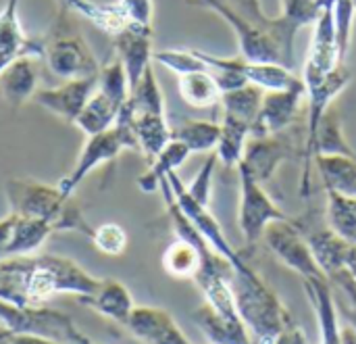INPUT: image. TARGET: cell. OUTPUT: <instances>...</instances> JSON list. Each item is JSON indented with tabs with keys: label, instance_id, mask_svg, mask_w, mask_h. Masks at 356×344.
Returning <instances> with one entry per match:
<instances>
[{
	"label": "cell",
	"instance_id": "b9f144b4",
	"mask_svg": "<svg viewBox=\"0 0 356 344\" xmlns=\"http://www.w3.org/2000/svg\"><path fill=\"white\" fill-rule=\"evenodd\" d=\"M6 344H60L52 338L46 336H38V334H10L6 338Z\"/></svg>",
	"mask_w": 356,
	"mask_h": 344
},
{
	"label": "cell",
	"instance_id": "ba28073f",
	"mask_svg": "<svg viewBox=\"0 0 356 344\" xmlns=\"http://www.w3.org/2000/svg\"><path fill=\"white\" fill-rule=\"evenodd\" d=\"M167 182H169V186H171V190H173V196H175L179 209H181L184 215L190 219V224L198 230V234L207 240V244H209L221 259H225V261L232 265V269L238 272V269L248 267L246 261H244V257L240 255V251H236V249L232 247V242L227 240L223 228H221L219 221L213 217V213L209 211V207L200 205V203L188 192V186L179 180L177 171H171V173L167 175Z\"/></svg>",
	"mask_w": 356,
	"mask_h": 344
},
{
	"label": "cell",
	"instance_id": "e575fe53",
	"mask_svg": "<svg viewBox=\"0 0 356 344\" xmlns=\"http://www.w3.org/2000/svg\"><path fill=\"white\" fill-rule=\"evenodd\" d=\"M356 19L355 0H336L334 2V27H336V44H338V56L342 63H346L350 40H353V25Z\"/></svg>",
	"mask_w": 356,
	"mask_h": 344
},
{
	"label": "cell",
	"instance_id": "7c38bea8",
	"mask_svg": "<svg viewBox=\"0 0 356 344\" xmlns=\"http://www.w3.org/2000/svg\"><path fill=\"white\" fill-rule=\"evenodd\" d=\"M21 0H4L0 8V73L19 56H42L44 38L25 33L19 19Z\"/></svg>",
	"mask_w": 356,
	"mask_h": 344
},
{
	"label": "cell",
	"instance_id": "d6a6232c",
	"mask_svg": "<svg viewBox=\"0 0 356 344\" xmlns=\"http://www.w3.org/2000/svg\"><path fill=\"white\" fill-rule=\"evenodd\" d=\"M129 104L136 113H156L167 115L165 111V96L159 86L156 73L152 65L144 71L140 81L129 90Z\"/></svg>",
	"mask_w": 356,
	"mask_h": 344
},
{
	"label": "cell",
	"instance_id": "d590c367",
	"mask_svg": "<svg viewBox=\"0 0 356 344\" xmlns=\"http://www.w3.org/2000/svg\"><path fill=\"white\" fill-rule=\"evenodd\" d=\"M90 240L102 255H108V257H119L127 249V232L119 224H113V221L92 228Z\"/></svg>",
	"mask_w": 356,
	"mask_h": 344
},
{
	"label": "cell",
	"instance_id": "d6986e66",
	"mask_svg": "<svg viewBox=\"0 0 356 344\" xmlns=\"http://www.w3.org/2000/svg\"><path fill=\"white\" fill-rule=\"evenodd\" d=\"M40 73L35 56H19L0 73V96L8 107L19 109L40 90Z\"/></svg>",
	"mask_w": 356,
	"mask_h": 344
},
{
	"label": "cell",
	"instance_id": "44dd1931",
	"mask_svg": "<svg viewBox=\"0 0 356 344\" xmlns=\"http://www.w3.org/2000/svg\"><path fill=\"white\" fill-rule=\"evenodd\" d=\"M192 320L211 344H257L242 318H225L207 303L192 313Z\"/></svg>",
	"mask_w": 356,
	"mask_h": 344
},
{
	"label": "cell",
	"instance_id": "836d02e7",
	"mask_svg": "<svg viewBox=\"0 0 356 344\" xmlns=\"http://www.w3.org/2000/svg\"><path fill=\"white\" fill-rule=\"evenodd\" d=\"M152 61L163 65V67H167L169 71H173L177 75H186V73H194V71H209L204 61L192 48H165V50H156Z\"/></svg>",
	"mask_w": 356,
	"mask_h": 344
},
{
	"label": "cell",
	"instance_id": "e0dca14e",
	"mask_svg": "<svg viewBox=\"0 0 356 344\" xmlns=\"http://www.w3.org/2000/svg\"><path fill=\"white\" fill-rule=\"evenodd\" d=\"M282 134L275 136H265V138H250L244 150L242 165L261 182L269 184L282 163L292 159L294 150L290 140Z\"/></svg>",
	"mask_w": 356,
	"mask_h": 344
},
{
	"label": "cell",
	"instance_id": "8d00e7d4",
	"mask_svg": "<svg viewBox=\"0 0 356 344\" xmlns=\"http://www.w3.org/2000/svg\"><path fill=\"white\" fill-rule=\"evenodd\" d=\"M319 15V4L317 0H282V19L300 31L307 25H313Z\"/></svg>",
	"mask_w": 356,
	"mask_h": 344
},
{
	"label": "cell",
	"instance_id": "ee69618b",
	"mask_svg": "<svg viewBox=\"0 0 356 344\" xmlns=\"http://www.w3.org/2000/svg\"><path fill=\"white\" fill-rule=\"evenodd\" d=\"M69 344H98V343H94V341H92L90 336H86V334H83L81 330H77V328H75V330L71 332Z\"/></svg>",
	"mask_w": 356,
	"mask_h": 344
},
{
	"label": "cell",
	"instance_id": "484cf974",
	"mask_svg": "<svg viewBox=\"0 0 356 344\" xmlns=\"http://www.w3.org/2000/svg\"><path fill=\"white\" fill-rule=\"evenodd\" d=\"M190 155H192V153H190V148H188L184 142L171 138V142L152 159V163H150V167L146 169V173L138 178L140 190H144V192H154V190L161 186V182H163L171 171H177V169L188 161Z\"/></svg>",
	"mask_w": 356,
	"mask_h": 344
},
{
	"label": "cell",
	"instance_id": "f546056e",
	"mask_svg": "<svg viewBox=\"0 0 356 344\" xmlns=\"http://www.w3.org/2000/svg\"><path fill=\"white\" fill-rule=\"evenodd\" d=\"M263 96H265V92L252 84H244L240 88L227 90L221 96L223 115L250 125V132H252V125H254L261 104H263Z\"/></svg>",
	"mask_w": 356,
	"mask_h": 344
},
{
	"label": "cell",
	"instance_id": "ffe728a7",
	"mask_svg": "<svg viewBox=\"0 0 356 344\" xmlns=\"http://www.w3.org/2000/svg\"><path fill=\"white\" fill-rule=\"evenodd\" d=\"M86 307H90L92 311H96L98 315L125 326L131 311H134V297L127 290V286L115 278H104L100 280L98 288L94 290V295L79 299Z\"/></svg>",
	"mask_w": 356,
	"mask_h": 344
},
{
	"label": "cell",
	"instance_id": "7bdbcfd3",
	"mask_svg": "<svg viewBox=\"0 0 356 344\" xmlns=\"http://www.w3.org/2000/svg\"><path fill=\"white\" fill-rule=\"evenodd\" d=\"M346 269H348V274L353 276V280L356 282V247H353V244H350L348 255H346Z\"/></svg>",
	"mask_w": 356,
	"mask_h": 344
},
{
	"label": "cell",
	"instance_id": "4dcf8cb0",
	"mask_svg": "<svg viewBox=\"0 0 356 344\" xmlns=\"http://www.w3.org/2000/svg\"><path fill=\"white\" fill-rule=\"evenodd\" d=\"M248 140H250V125L223 115L221 136H219V142L215 148L219 163H223L225 167H238L244 159Z\"/></svg>",
	"mask_w": 356,
	"mask_h": 344
},
{
	"label": "cell",
	"instance_id": "f6af8a7d",
	"mask_svg": "<svg viewBox=\"0 0 356 344\" xmlns=\"http://www.w3.org/2000/svg\"><path fill=\"white\" fill-rule=\"evenodd\" d=\"M8 336H10V332H8V330L4 328V324L0 322V343H6V338H8Z\"/></svg>",
	"mask_w": 356,
	"mask_h": 344
},
{
	"label": "cell",
	"instance_id": "83f0119b",
	"mask_svg": "<svg viewBox=\"0 0 356 344\" xmlns=\"http://www.w3.org/2000/svg\"><path fill=\"white\" fill-rule=\"evenodd\" d=\"M10 213H13V211H10ZM15 215H17V213H15ZM52 232H54V230H52V226H50L48 221L17 215L15 230H13V238H10L8 249H6V259H10V257L33 255L38 249H42V244L46 242V238H48Z\"/></svg>",
	"mask_w": 356,
	"mask_h": 344
},
{
	"label": "cell",
	"instance_id": "681fc988",
	"mask_svg": "<svg viewBox=\"0 0 356 344\" xmlns=\"http://www.w3.org/2000/svg\"><path fill=\"white\" fill-rule=\"evenodd\" d=\"M355 4H356V0H355Z\"/></svg>",
	"mask_w": 356,
	"mask_h": 344
},
{
	"label": "cell",
	"instance_id": "7402d4cb",
	"mask_svg": "<svg viewBox=\"0 0 356 344\" xmlns=\"http://www.w3.org/2000/svg\"><path fill=\"white\" fill-rule=\"evenodd\" d=\"M131 132L136 136L138 150L150 161L171 142V125L167 121V115L136 113L131 109Z\"/></svg>",
	"mask_w": 356,
	"mask_h": 344
},
{
	"label": "cell",
	"instance_id": "4316f807",
	"mask_svg": "<svg viewBox=\"0 0 356 344\" xmlns=\"http://www.w3.org/2000/svg\"><path fill=\"white\" fill-rule=\"evenodd\" d=\"M179 96L194 109H211L221 102V88L211 71H194L179 75Z\"/></svg>",
	"mask_w": 356,
	"mask_h": 344
},
{
	"label": "cell",
	"instance_id": "cb8c5ba5",
	"mask_svg": "<svg viewBox=\"0 0 356 344\" xmlns=\"http://www.w3.org/2000/svg\"><path fill=\"white\" fill-rule=\"evenodd\" d=\"M313 165L317 167L325 190L356 196V157L315 155Z\"/></svg>",
	"mask_w": 356,
	"mask_h": 344
},
{
	"label": "cell",
	"instance_id": "f35d334b",
	"mask_svg": "<svg viewBox=\"0 0 356 344\" xmlns=\"http://www.w3.org/2000/svg\"><path fill=\"white\" fill-rule=\"evenodd\" d=\"M119 2H121L131 25L152 27V19H154V2L152 0H119Z\"/></svg>",
	"mask_w": 356,
	"mask_h": 344
},
{
	"label": "cell",
	"instance_id": "7a4b0ae2",
	"mask_svg": "<svg viewBox=\"0 0 356 344\" xmlns=\"http://www.w3.org/2000/svg\"><path fill=\"white\" fill-rule=\"evenodd\" d=\"M8 207L21 217L42 219L54 232H81L90 238L92 228L73 196L65 194L58 184H44L29 178H10L4 186Z\"/></svg>",
	"mask_w": 356,
	"mask_h": 344
},
{
	"label": "cell",
	"instance_id": "4fadbf2b",
	"mask_svg": "<svg viewBox=\"0 0 356 344\" xmlns=\"http://www.w3.org/2000/svg\"><path fill=\"white\" fill-rule=\"evenodd\" d=\"M294 224L302 230L321 272L325 274L327 280L336 278L338 274H342L346 269V255L350 244L346 240H342L336 232L330 230V226L313 221V219H294Z\"/></svg>",
	"mask_w": 356,
	"mask_h": 344
},
{
	"label": "cell",
	"instance_id": "277c9868",
	"mask_svg": "<svg viewBox=\"0 0 356 344\" xmlns=\"http://www.w3.org/2000/svg\"><path fill=\"white\" fill-rule=\"evenodd\" d=\"M69 8L58 6L56 19L44 38L42 58L52 75L65 79L96 77L100 63L90 48L88 40L79 33L75 23L69 19Z\"/></svg>",
	"mask_w": 356,
	"mask_h": 344
},
{
	"label": "cell",
	"instance_id": "5b68a950",
	"mask_svg": "<svg viewBox=\"0 0 356 344\" xmlns=\"http://www.w3.org/2000/svg\"><path fill=\"white\" fill-rule=\"evenodd\" d=\"M127 98L129 79L121 61L113 52L104 63H100L96 88L73 125H77L86 136L102 134L115 125L119 111L123 109Z\"/></svg>",
	"mask_w": 356,
	"mask_h": 344
},
{
	"label": "cell",
	"instance_id": "74e56055",
	"mask_svg": "<svg viewBox=\"0 0 356 344\" xmlns=\"http://www.w3.org/2000/svg\"><path fill=\"white\" fill-rule=\"evenodd\" d=\"M219 159L215 153H209V159L207 163L200 167V171L194 175V180L190 182L188 186V192L204 207H209V201H211V192H213V175H215V167H217Z\"/></svg>",
	"mask_w": 356,
	"mask_h": 344
},
{
	"label": "cell",
	"instance_id": "30bf717a",
	"mask_svg": "<svg viewBox=\"0 0 356 344\" xmlns=\"http://www.w3.org/2000/svg\"><path fill=\"white\" fill-rule=\"evenodd\" d=\"M305 98H307L305 81L288 90L265 92L250 138H265V136H275V134L286 132L298 119Z\"/></svg>",
	"mask_w": 356,
	"mask_h": 344
},
{
	"label": "cell",
	"instance_id": "52a82bcc",
	"mask_svg": "<svg viewBox=\"0 0 356 344\" xmlns=\"http://www.w3.org/2000/svg\"><path fill=\"white\" fill-rule=\"evenodd\" d=\"M123 150H138L134 132L129 127L123 125H113L111 130L102 132V134H94L88 136L83 148L79 150V157L71 169V173L67 178H63L58 182L60 190L69 196L75 194L77 186L100 165H108L113 161H117V157Z\"/></svg>",
	"mask_w": 356,
	"mask_h": 344
},
{
	"label": "cell",
	"instance_id": "1f68e13d",
	"mask_svg": "<svg viewBox=\"0 0 356 344\" xmlns=\"http://www.w3.org/2000/svg\"><path fill=\"white\" fill-rule=\"evenodd\" d=\"M244 77L248 84L261 88L263 92L288 90V88L302 84V79L290 67H286L282 63H250V61H246Z\"/></svg>",
	"mask_w": 356,
	"mask_h": 344
},
{
	"label": "cell",
	"instance_id": "ab89813d",
	"mask_svg": "<svg viewBox=\"0 0 356 344\" xmlns=\"http://www.w3.org/2000/svg\"><path fill=\"white\" fill-rule=\"evenodd\" d=\"M15 221H17V215L15 213H8L6 217L0 219V261L6 259V249H8V242L13 238Z\"/></svg>",
	"mask_w": 356,
	"mask_h": 344
},
{
	"label": "cell",
	"instance_id": "2e32d148",
	"mask_svg": "<svg viewBox=\"0 0 356 344\" xmlns=\"http://www.w3.org/2000/svg\"><path fill=\"white\" fill-rule=\"evenodd\" d=\"M348 84H350V71L346 63H340L323 79L307 86V142H305L302 155L311 146L323 115L332 109L334 100L346 90Z\"/></svg>",
	"mask_w": 356,
	"mask_h": 344
},
{
	"label": "cell",
	"instance_id": "d4e9b609",
	"mask_svg": "<svg viewBox=\"0 0 356 344\" xmlns=\"http://www.w3.org/2000/svg\"><path fill=\"white\" fill-rule=\"evenodd\" d=\"M325 224L342 240L356 247V196L325 190Z\"/></svg>",
	"mask_w": 356,
	"mask_h": 344
},
{
	"label": "cell",
	"instance_id": "60d3db41",
	"mask_svg": "<svg viewBox=\"0 0 356 344\" xmlns=\"http://www.w3.org/2000/svg\"><path fill=\"white\" fill-rule=\"evenodd\" d=\"M273 344H309V341H307L305 332L292 322L282 330V334L273 341Z\"/></svg>",
	"mask_w": 356,
	"mask_h": 344
},
{
	"label": "cell",
	"instance_id": "9c48e42d",
	"mask_svg": "<svg viewBox=\"0 0 356 344\" xmlns=\"http://www.w3.org/2000/svg\"><path fill=\"white\" fill-rule=\"evenodd\" d=\"M267 249L292 272H296L302 280L309 278H325L321 272L302 230L294 224V219L275 221L265 230L263 236Z\"/></svg>",
	"mask_w": 356,
	"mask_h": 344
},
{
	"label": "cell",
	"instance_id": "5bb4252c",
	"mask_svg": "<svg viewBox=\"0 0 356 344\" xmlns=\"http://www.w3.org/2000/svg\"><path fill=\"white\" fill-rule=\"evenodd\" d=\"M123 328L142 344H192L173 315L161 307H134Z\"/></svg>",
	"mask_w": 356,
	"mask_h": 344
},
{
	"label": "cell",
	"instance_id": "7dc6e473",
	"mask_svg": "<svg viewBox=\"0 0 356 344\" xmlns=\"http://www.w3.org/2000/svg\"><path fill=\"white\" fill-rule=\"evenodd\" d=\"M348 315H350V320H353V328H356V307L355 309H350V311H346Z\"/></svg>",
	"mask_w": 356,
	"mask_h": 344
},
{
	"label": "cell",
	"instance_id": "c3c4849f",
	"mask_svg": "<svg viewBox=\"0 0 356 344\" xmlns=\"http://www.w3.org/2000/svg\"><path fill=\"white\" fill-rule=\"evenodd\" d=\"M0 344H6V343H0Z\"/></svg>",
	"mask_w": 356,
	"mask_h": 344
},
{
	"label": "cell",
	"instance_id": "6da1fadb",
	"mask_svg": "<svg viewBox=\"0 0 356 344\" xmlns=\"http://www.w3.org/2000/svg\"><path fill=\"white\" fill-rule=\"evenodd\" d=\"M100 280L56 255H25L0 261V299L21 307H44L54 295H94Z\"/></svg>",
	"mask_w": 356,
	"mask_h": 344
},
{
	"label": "cell",
	"instance_id": "ac0fdd59",
	"mask_svg": "<svg viewBox=\"0 0 356 344\" xmlns=\"http://www.w3.org/2000/svg\"><path fill=\"white\" fill-rule=\"evenodd\" d=\"M305 282V292L311 301V307L317 318L321 344H344L342 328L338 318V303L334 295V286L327 278H309Z\"/></svg>",
	"mask_w": 356,
	"mask_h": 344
},
{
	"label": "cell",
	"instance_id": "3957f363",
	"mask_svg": "<svg viewBox=\"0 0 356 344\" xmlns=\"http://www.w3.org/2000/svg\"><path fill=\"white\" fill-rule=\"evenodd\" d=\"M238 313L257 344H273L282 330L292 324V315L275 290L252 269H232L229 278Z\"/></svg>",
	"mask_w": 356,
	"mask_h": 344
},
{
	"label": "cell",
	"instance_id": "f1b7e54d",
	"mask_svg": "<svg viewBox=\"0 0 356 344\" xmlns=\"http://www.w3.org/2000/svg\"><path fill=\"white\" fill-rule=\"evenodd\" d=\"M221 136V123L209 119H184L171 127V138L184 142L190 153H215Z\"/></svg>",
	"mask_w": 356,
	"mask_h": 344
},
{
	"label": "cell",
	"instance_id": "9a60e30c",
	"mask_svg": "<svg viewBox=\"0 0 356 344\" xmlns=\"http://www.w3.org/2000/svg\"><path fill=\"white\" fill-rule=\"evenodd\" d=\"M113 46L115 54L121 61L127 79H129V90L140 81L144 71L152 65V27H142V25H127L119 33L113 36Z\"/></svg>",
	"mask_w": 356,
	"mask_h": 344
},
{
	"label": "cell",
	"instance_id": "603a6c76",
	"mask_svg": "<svg viewBox=\"0 0 356 344\" xmlns=\"http://www.w3.org/2000/svg\"><path fill=\"white\" fill-rule=\"evenodd\" d=\"M58 6L69 8L71 13L88 19L90 23H94L98 29H102L108 36L119 33L121 29H125L129 25V19L121 6V2H94V0H56Z\"/></svg>",
	"mask_w": 356,
	"mask_h": 344
},
{
	"label": "cell",
	"instance_id": "8fae6325",
	"mask_svg": "<svg viewBox=\"0 0 356 344\" xmlns=\"http://www.w3.org/2000/svg\"><path fill=\"white\" fill-rule=\"evenodd\" d=\"M98 75L96 77H81V79H65L60 86L54 88H40L33 94V102L44 107L46 111L54 113L67 123H75L79 113L83 111L86 102L90 100L94 88H96Z\"/></svg>",
	"mask_w": 356,
	"mask_h": 344
},
{
	"label": "cell",
	"instance_id": "bcb514c9",
	"mask_svg": "<svg viewBox=\"0 0 356 344\" xmlns=\"http://www.w3.org/2000/svg\"><path fill=\"white\" fill-rule=\"evenodd\" d=\"M196 2H198V4H200V6H204V8H211V6H213V2H215V0H196Z\"/></svg>",
	"mask_w": 356,
	"mask_h": 344
},
{
	"label": "cell",
	"instance_id": "8992f818",
	"mask_svg": "<svg viewBox=\"0 0 356 344\" xmlns=\"http://www.w3.org/2000/svg\"><path fill=\"white\" fill-rule=\"evenodd\" d=\"M240 173V207H238V224L244 236L246 247L259 244L263 240L265 230L275 224L290 219L282 207L269 196L265 184H261L242 163L238 165Z\"/></svg>",
	"mask_w": 356,
	"mask_h": 344
}]
</instances>
